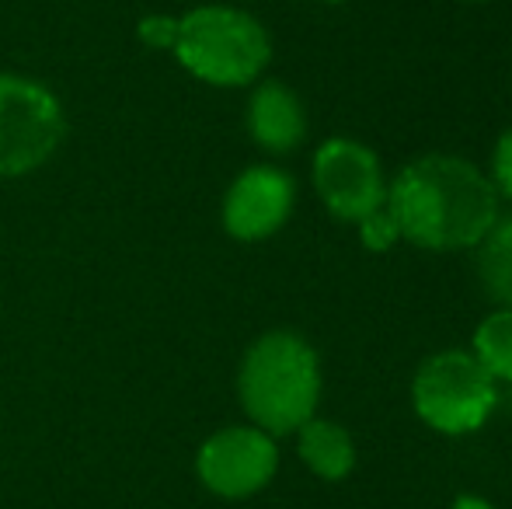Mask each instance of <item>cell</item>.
<instances>
[{
	"mask_svg": "<svg viewBox=\"0 0 512 509\" xmlns=\"http://www.w3.org/2000/svg\"><path fill=\"white\" fill-rule=\"evenodd\" d=\"M401 238L432 252L474 248L499 220L495 185L460 157L432 154L408 164L387 192Z\"/></svg>",
	"mask_w": 512,
	"mask_h": 509,
	"instance_id": "1",
	"label": "cell"
},
{
	"mask_svg": "<svg viewBox=\"0 0 512 509\" xmlns=\"http://www.w3.org/2000/svg\"><path fill=\"white\" fill-rule=\"evenodd\" d=\"M237 394L258 429L269 436L297 433L307 419H314L321 394L317 353L293 332L262 335L241 363Z\"/></svg>",
	"mask_w": 512,
	"mask_h": 509,
	"instance_id": "2",
	"label": "cell"
},
{
	"mask_svg": "<svg viewBox=\"0 0 512 509\" xmlns=\"http://www.w3.org/2000/svg\"><path fill=\"white\" fill-rule=\"evenodd\" d=\"M175 56L189 74L216 88H241L265 70L272 56L269 35L237 7H196L175 28Z\"/></svg>",
	"mask_w": 512,
	"mask_h": 509,
	"instance_id": "3",
	"label": "cell"
},
{
	"mask_svg": "<svg viewBox=\"0 0 512 509\" xmlns=\"http://www.w3.org/2000/svg\"><path fill=\"white\" fill-rule=\"evenodd\" d=\"M415 412L439 433H471L488 419L495 405V377L478 363L474 353H450L429 356L418 367L411 384Z\"/></svg>",
	"mask_w": 512,
	"mask_h": 509,
	"instance_id": "4",
	"label": "cell"
},
{
	"mask_svg": "<svg viewBox=\"0 0 512 509\" xmlns=\"http://www.w3.org/2000/svg\"><path fill=\"white\" fill-rule=\"evenodd\" d=\"M63 140V109L42 84L0 74V178L42 168Z\"/></svg>",
	"mask_w": 512,
	"mask_h": 509,
	"instance_id": "5",
	"label": "cell"
},
{
	"mask_svg": "<svg viewBox=\"0 0 512 509\" xmlns=\"http://www.w3.org/2000/svg\"><path fill=\"white\" fill-rule=\"evenodd\" d=\"M279 468V450L272 436L258 426H230L213 433L199 447V482L223 499L255 496L272 482Z\"/></svg>",
	"mask_w": 512,
	"mask_h": 509,
	"instance_id": "6",
	"label": "cell"
},
{
	"mask_svg": "<svg viewBox=\"0 0 512 509\" xmlns=\"http://www.w3.org/2000/svg\"><path fill=\"white\" fill-rule=\"evenodd\" d=\"M314 185L335 217L356 220V224L387 203L377 154L356 140L321 143V150L314 154Z\"/></svg>",
	"mask_w": 512,
	"mask_h": 509,
	"instance_id": "7",
	"label": "cell"
},
{
	"mask_svg": "<svg viewBox=\"0 0 512 509\" xmlns=\"http://www.w3.org/2000/svg\"><path fill=\"white\" fill-rule=\"evenodd\" d=\"M293 182L279 168H248L223 199V227L237 241H262L286 224Z\"/></svg>",
	"mask_w": 512,
	"mask_h": 509,
	"instance_id": "8",
	"label": "cell"
},
{
	"mask_svg": "<svg viewBox=\"0 0 512 509\" xmlns=\"http://www.w3.org/2000/svg\"><path fill=\"white\" fill-rule=\"evenodd\" d=\"M248 129L265 150L286 154V150H293L304 140V129H307L304 105L297 102V95H293L286 84L265 81L262 88L251 95Z\"/></svg>",
	"mask_w": 512,
	"mask_h": 509,
	"instance_id": "9",
	"label": "cell"
},
{
	"mask_svg": "<svg viewBox=\"0 0 512 509\" xmlns=\"http://www.w3.org/2000/svg\"><path fill=\"white\" fill-rule=\"evenodd\" d=\"M300 436V457L317 478L324 482H342L356 464V443L338 422L328 419H307L297 429Z\"/></svg>",
	"mask_w": 512,
	"mask_h": 509,
	"instance_id": "10",
	"label": "cell"
},
{
	"mask_svg": "<svg viewBox=\"0 0 512 509\" xmlns=\"http://www.w3.org/2000/svg\"><path fill=\"white\" fill-rule=\"evenodd\" d=\"M478 279L481 290L502 307H512V220H495L478 241Z\"/></svg>",
	"mask_w": 512,
	"mask_h": 509,
	"instance_id": "11",
	"label": "cell"
},
{
	"mask_svg": "<svg viewBox=\"0 0 512 509\" xmlns=\"http://www.w3.org/2000/svg\"><path fill=\"white\" fill-rule=\"evenodd\" d=\"M474 356L492 377L512 384V307L481 321L474 332Z\"/></svg>",
	"mask_w": 512,
	"mask_h": 509,
	"instance_id": "12",
	"label": "cell"
},
{
	"mask_svg": "<svg viewBox=\"0 0 512 509\" xmlns=\"http://www.w3.org/2000/svg\"><path fill=\"white\" fill-rule=\"evenodd\" d=\"M359 224H363V227H359V231H363V245L370 248V252H387V248L401 238L398 224H394V217H391V210H387V206L373 210L370 217H363Z\"/></svg>",
	"mask_w": 512,
	"mask_h": 509,
	"instance_id": "13",
	"label": "cell"
},
{
	"mask_svg": "<svg viewBox=\"0 0 512 509\" xmlns=\"http://www.w3.org/2000/svg\"><path fill=\"white\" fill-rule=\"evenodd\" d=\"M495 182L502 185V192L512 196V129L495 147Z\"/></svg>",
	"mask_w": 512,
	"mask_h": 509,
	"instance_id": "14",
	"label": "cell"
},
{
	"mask_svg": "<svg viewBox=\"0 0 512 509\" xmlns=\"http://www.w3.org/2000/svg\"><path fill=\"white\" fill-rule=\"evenodd\" d=\"M175 28H178V21H171V18H150L140 25V35L150 46H175Z\"/></svg>",
	"mask_w": 512,
	"mask_h": 509,
	"instance_id": "15",
	"label": "cell"
},
{
	"mask_svg": "<svg viewBox=\"0 0 512 509\" xmlns=\"http://www.w3.org/2000/svg\"><path fill=\"white\" fill-rule=\"evenodd\" d=\"M453 509H492L485 503V499H474V496H464V499H457V503H453Z\"/></svg>",
	"mask_w": 512,
	"mask_h": 509,
	"instance_id": "16",
	"label": "cell"
},
{
	"mask_svg": "<svg viewBox=\"0 0 512 509\" xmlns=\"http://www.w3.org/2000/svg\"><path fill=\"white\" fill-rule=\"evenodd\" d=\"M328 4H342V0H328Z\"/></svg>",
	"mask_w": 512,
	"mask_h": 509,
	"instance_id": "17",
	"label": "cell"
}]
</instances>
